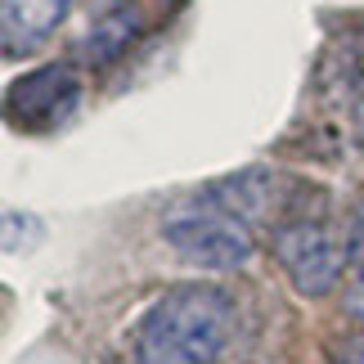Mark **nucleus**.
Here are the masks:
<instances>
[{"label": "nucleus", "mask_w": 364, "mask_h": 364, "mask_svg": "<svg viewBox=\"0 0 364 364\" xmlns=\"http://www.w3.org/2000/svg\"><path fill=\"white\" fill-rule=\"evenodd\" d=\"M234 338V297L216 284H176L131 328V364H216Z\"/></svg>", "instance_id": "f257e3e1"}, {"label": "nucleus", "mask_w": 364, "mask_h": 364, "mask_svg": "<svg viewBox=\"0 0 364 364\" xmlns=\"http://www.w3.org/2000/svg\"><path fill=\"white\" fill-rule=\"evenodd\" d=\"M162 239L180 261L198 265V270H239V265L252 261V252H257L252 225L212 198L180 203L176 212H166Z\"/></svg>", "instance_id": "f03ea898"}, {"label": "nucleus", "mask_w": 364, "mask_h": 364, "mask_svg": "<svg viewBox=\"0 0 364 364\" xmlns=\"http://www.w3.org/2000/svg\"><path fill=\"white\" fill-rule=\"evenodd\" d=\"M270 252L301 297H324V292H333L342 284L346 257H351V252L333 239V230L324 220H311V216L279 225L274 239H270Z\"/></svg>", "instance_id": "7ed1b4c3"}, {"label": "nucleus", "mask_w": 364, "mask_h": 364, "mask_svg": "<svg viewBox=\"0 0 364 364\" xmlns=\"http://www.w3.org/2000/svg\"><path fill=\"white\" fill-rule=\"evenodd\" d=\"M81 100V81L68 63H46L36 73L18 77L5 90V113L23 131H50L63 117H73V108Z\"/></svg>", "instance_id": "20e7f679"}, {"label": "nucleus", "mask_w": 364, "mask_h": 364, "mask_svg": "<svg viewBox=\"0 0 364 364\" xmlns=\"http://www.w3.org/2000/svg\"><path fill=\"white\" fill-rule=\"evenodd\" d=\"M0 32H5V54H27L46 41L54 27L68 18L77 0H0Z\"/></svg>", "instance_id": "39448f33"}, {"label": "nucleus", "mask_w": 364, "mask_h": 364, "mask_svg": "<svg viewBox=\"0 0 364 364\" xmlns=\"http://www.w3.org/2000/svg\"><path fill=\"white\" fill-rule=\"evenodd\" d=\"M139 32H144V14H139V9H131V5H122V9H113L108 18H100V23H95L86 36H81L77 54H81L86 63L104 68V63L122 59V54L131 50V41H135Z\"/></svg>", "instance_id": "423d86ee"}, {"label": "nucleus", "mask_w": 364, "mask_h": 364, "mask_svg": "<svg viewBox=\"0 0 364 364\" xmlns=\"http://www.w3.org/2000/svg\"><path fill=\"white\" fill-rule=\"evenodd\" d=\"M207 198L220 203V207H230L234 216H243L247 225H252V220H261V216L274 207V176L261 171V166H252V171H239V176L216 180Z\"/></svg>", "instance_id": "0eeeda50"}, {"label": "nucleus", "mask_w": 364, "mask_h": 364, "mask_svg": "<svg viewBox=\"0 0 364 364\" xmlns=\"http://www.w3.org/2000/svg\"><path fill=\"white\" fill-rule=\"evenodd\" d=\"M346 252H351V261H355V279L364 284V203L355 207V216H351V234H346Z\"/></svg>", "instance_id": "6e6552de"}]
</instances>
